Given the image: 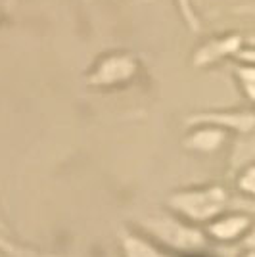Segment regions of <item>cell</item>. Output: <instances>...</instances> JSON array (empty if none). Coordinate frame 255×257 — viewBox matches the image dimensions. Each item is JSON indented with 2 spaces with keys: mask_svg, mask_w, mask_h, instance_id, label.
Returning a JSON list of instances; mask_svg holds the SVG:
<instances>
[{
  "mask_svg": "<svg viewBox=\"0 0 255 257\" xmlns=\"http://www.w3.org/2000/svg\"><path fill=\"white\" fill-rule=\"evenodd\" d=\"M167 204L175 213L181 215L188 223H209L215 217L226 213L228 207L236 202L223 186L211 184V186L175 192L169 196Z\"/></svg>",
  "mask_w": 255,
  "mask_h": 257,
  "instance_id": "6da1fadb",
  "label": "cell"
},
{
  "mask_svg": "<svg viewBox=\"0 0 255 257\" xmlns=\"http://www.w3.org/2000/svg\"><path fill=\"white\" fill-rule=\"evenodd\" d=\"M144 232H148L161 246L175 251H200L207 246V240L194 223L173 219V217H148L140 221Z\"/></svg>",
  "mask_w": 255,
  "mask_h": 257,
  "instance_id": "7a4b0ae2",
  "label": "cell"
},
{
  "mask_svg": "<svg viewBox=\"0 0 255 257\" xmlns=\"http://www.w3.org/2000/svg\"><path fill=\"white\" fill-rule=\"evenodd\" d=\"M139 73V60L133 54H109L104 56L86 75L88 86H115L129 83Z\"/></svg>",
  "mask_w": 255,
  "mask_h": 257,
  "instance_id": "3957f363",
  "label": "cell"
},
{
  "mask_svg": "<svg viewBox=\"0 0 255 257\" xmlns=\"http://www.w3.org/2000/svg\"><path fill=\"white\" fill-rule=\"evenodd\" d=\"M186 125H213L219 128H230L240 135H251L253 131V113L245 111H203L186 117Z\"/></svg>",
  "mask_w": 255,
  "mask_h": 257,
  "instance_id": "277c9868",
  "label": "cell"
},
{
  "mask_svg": "<svg viewBox=\"0 0 255 257\" xmlns=\"http://www.w3.org/2000/svg\"><path fill=\"white\" fill-rule=\"evenodd\" d=\"M244 39L240 35H226L213 39L209 43L202 44L196 54H194V65L196 67H205V65L217 64L219 60H223L226 56H232L242 50Z\"/></svg>",
  "mask_w": 255,
  "mask_h": 257,
  "instance_id": "5b68a950",
  "label": "cell"
},
{
  "mask_svg": "<svg viewBox=\"0 0 255 257\" xmlns=\"http://www.w3.org/2000/svg\"><path fill=\"white\" fill-rule=\"evenodd\" d=\"M251 228V217L244 213H232V215H219L213 221H209L207 234L213 236L219 242H232L240 238Z\"/></svg>",
  "mask_w": 255,
  "mask_h": 257,
  "instance_id": "8992f818",
  "label": "cell"
},
{
  "mask_svg": "<svg viewBox=\"0 0 255 257\" xmlns=\"http://www.w3.org/2000/svg\"><path fill=\"white\" fill-rule=\"evenodd\" d=\"M226 140L224 128L213 125H196V128L184 139V148L192 152H217Z\"/></svg>",
  "mask_w": 255,
  "mask_h": 257,
  "instance_id": "52a82bcc",
  "label": "cell"
},
{
  "mask_svg": "<svg viewBox=\"0 0 255 257\" xmlns=\"http://www.w3.org/2000/svg\"><path fill=\"white\" fill-rule=\"evenodd\" d=\"M121 242V249L125 257H169L167 253H163L160 247H156L150 240L142 238V236L131 234L127 230H121L119 236Z\"/></svg>",
  "mask_w": 255,
  "mask_h": 257,
  "instance_id": "ba28073f",
  "label": "cell"
},
{
  "mask_svg": "<svg viewBox=\"0 0 255 257\" xmlns=\"http://www.w3.org/2000/svg\"><path fill=\"white\" fill-rule=\"evenodd\" d=\"M242 139L236 142L232 152V169L230 171H242L244 167L251 165L253 160V140L251 135H240Z\"/></svg>",
  "mask_w": 255,
  "mask_h": 257,
  "instance_id": "9c48e42d",
  "label": "cell"
},
{
  "mask_svg": "<svg viewBox=\"0 0 255 257\" xmlns=\"http://www.w3.org/2000/svg\"><path fill=\"white\" fill-rule=\"evenodd\" d=\"M177 6L181 10L182 20L186 22V25L190 27L192 31H200V20L194 12V6H192V0H177Z\"/></svg>",
  "mask_w": 255,
  "mask_h": 257,
  "instance_id": "30bf717a",
  "label": "cell"
},
{
  "mask_svg": "<svg viewBox=\"0 0 255 257\" xmlns=\"http://www.w3.org/2000/svg\"><path fill=\"white\" fill-rule=\"evenodd\" d=\"M236 75L240 79V83L244 85L247 98L253 100V83H255L253 67H251V65H240V67H236Z\"/></svg>",
  "mask_w": 255,
  "mask_h": 257,
  "instance_id": "8fae6325",
  "label": "cell"
},
{
  "mask_svg": "<svg viewBox=\"0 0 255 257\" xmlns=\"http://www.w3.org/2000/svg\"><path fill=\"white\" fill-rule=\"evenodd\" d=\"M238 186L240 190H244L245 194H253V165H247L240 171V179H238Z\"/></svg>",
  "mask_w": 255,
  "mask_h": 257,
  "instance_id": "7c38bea8",
  "label": "cell"
},
{
  "mask_svg": "<svg viewBox=\"0 0 255 257\" xmlns=\"http://www.w3.org/2000/svg\"><path fill=\"white\" fill-rule=\"evenodd\" d=\"M0 230H2V228H0ZM0 249H2V251H6V253L12 255V257H27L23 249H20L18 246H14L8 238H6V236H2V234H0Z\"/></svg>",
  "mask_w": 255,
  "mask_h": 257,
  "instance_id": "4fadbf2b",
  "label": "cell"
},
{
  "mask_svg": "<svg viewBox=\"0 0 255 257\" xmlns=\"http://www.w3.org/2000/svg\"><path fill=\"white\" fill-rule=\"evenodd\" d=\"M245 257H253V253H251V251H247V253H245Z\"/></svg>",
  "mask_w": 255,
  "mask_h": 257,
  "instance_id": "5bb4252c",
  "label": "cell"
},
{
  "mask_svg": "<svg viewBox=\"0 0 255 257\" xmlns=\"http://www.w3.org/2000/svg\"><path fill=\"white\" fill-rule=\"evenodd\" d=\"M0 228H2V230H4V225H2V223H0Z\"/></svg>",
  "mask_w": 255,
  "mask_h": 257,
  "instance_id": "9a60e30c",
  "label": "cell"
}]
</instances>
